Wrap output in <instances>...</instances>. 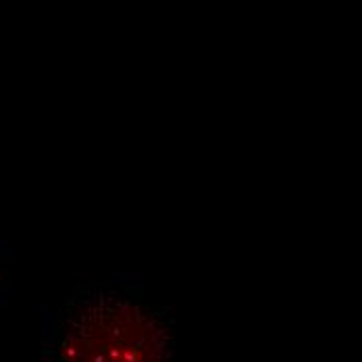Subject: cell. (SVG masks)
Returning <instances> with one entry per match:
<instances>
[{"label": "cell", "instance_id": "1", "mask_svg": "<svg viewBox=\"0 0 362 362\" xmlns=\"http://www.w3.org/2000/svg\"><path fill=\"white\" fill-rule=\"evenodd\" d=\"M44 362H175L171 315L127 284L73 291L44 317Z\"/></svg>", "mask_w": 362, "mask_h": 362}]
</instances>
